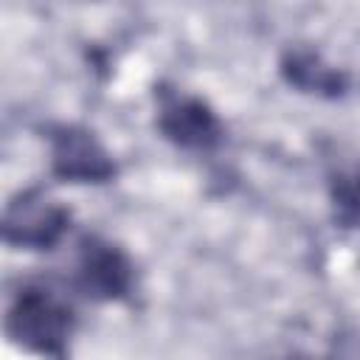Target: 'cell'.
<instances>
[{"instance_id": "cell-3", "label": "cell", "mask_w": 360, "mask_h": 360, "mask_svg": "<svg viewBox=\"0 0 360 360\" xmlns=\"http://www.w3.org/2000/svg\"><path fill=\"white\" fill-rule=\"evenodd\" d=\"M68 214L48 200L22 197L6 211V239L22 248H51L65 231Z\"/></svg>"}, {"instance_id": "cell-2", "label": "cell", "mask_w": 360, "mask_h": 360, "mask_svg": "<svg viewBox=\"0 0 360 360\" xmlns=\"http://www.w3.org/2000/svg\"><path fill=\"white\" fill-rule=\"evenodd\" d=\"M53 172L65 180L101 183L115 169L110 155L101 149V143L90 132L65 127L53 135Z\"/></svg>"}, {"instance_id": "cell-4", "label": "cell", "mask_w": 360, "mask_h": 360, "mask_svg": "<svg viewBox=\"0 0 360 360\" xmlns=\"http://www.w3.org/2000/svg\"><path fill=\"white\" fill-rule=\"evenodd\" d=\"M160 129L166 138L188 149H208L219 141V124L214 112L202 101L183 96H174L160 107Z\"/></svg>"}, {"instance_id": "cell-7", "label": "cell", "mask_w": 360, "mask_h": 360, "mask_svg": "<svg viewBox=\"0 0 360 360\" xmlns=\"http://www.w3.org/2000/svg\"><path fill=\"white\" fill-rule=\"evenodd\" d=\"M335 200L340 202V208H346V211H352V214H360V172L338 180V186H335Z\"/></svg>"}, {"instance_id": "cell-1", "label": "cell", "mask_w": 360, "mask_h": 360, "mask_svg": "<svg viewBox=\"0 0 360 360\" xmlns=\"http://www.w3.org/2000/svg\"><path fill=\"white\" fill-rule=\"evenodd\" d=\"M8 332L34 352H59L70 332V309L48 290H25L8 312Z\"/></svg>"}, {"instance_id": "cell-6", "label": "cell", "mask_w": 360, "mask_h": 360, "mask_svg": "<svg viewBox=\"0 0 360 360\" xmlns=\"http://www.w3.org/2000/svg\"><path fill=\"white\" fill-rule=\"evenodd\" d=\"M284 73L292 84L309 90V93H340L343 87V76L335 70V68H326L318 56L312 53H292L287 62H284Z\"/></svg>"}, {"instance_id": "cell-5", "label": "cell", "mask_w": 360, "mask_h": 360, "mask_svg": "<svg viewBox=\"0 0 360 360\" xmlns=\"http://www.w3.org/2000/svg\"><path fill=\"white\" fill-rule=\"evenodd\" d=\"M79 278H82V287L87 292L101 295V298H112V295H121L127 290L129 267H127V262H124V256L118 250L90 239L82 248Z\"/></svg>"}]
</instances>
